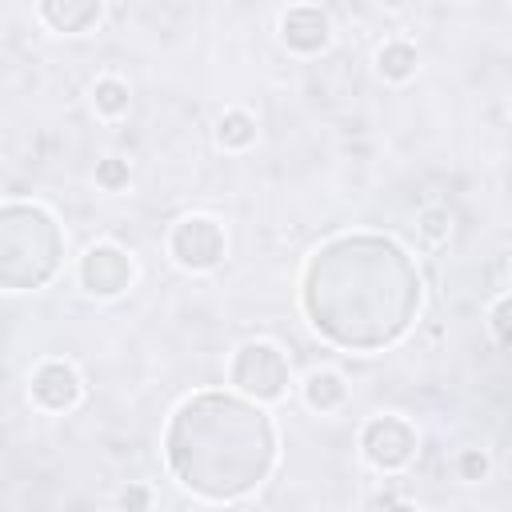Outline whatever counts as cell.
Wrapping results in <instances>:
<instances>
[{"label": "cell", "mask_w": 512, "mask_h": 512, "mask_svg": "<svg viewBox=\"0 0 512 512\" xmlns=\"http://www.w3.org/2000/svg\"><path fill=\"white\" fill-rule=\"evenodd\" d=\"M224 252H228V236H224V224L212 216L192 212L168 228V256L184 272H212L224 264Z\"/></svg>", "instance_id": "cell-5"}, {"label": "cell", "mask_w": 512, "mask_h": 512, "mask_svg": "<svg viewBox=\"0 0 512 512\" xmlns=\"http://www.w3.org/2000/svg\"><path fill=\"white\" fill-rule=\"evenodd\" d=\"M228 384L256 404H276L292 388V364L272 340H248L232 352L228 364Z\"/></svg>", "instance_id": "cell-4"}, {"label": "cell", "mask_w": 512, "mask_h": 512, "mask_svg": "<svg viewBox=\"0 0 512 512\" xmlns=\"http://www.w3.org/2000/svg\"><path fill=\"white\" fill-rule=\"evenodd\" d=\"M28 396L44 412H72L84 396V384L68 360H40L28 376Z\"/></svg>", "instance_id": "cell-8"}, {"label": "cell", "mask_w": 512, "mask_h": 512, "mask_svg": "<svg viewBox=\"0 0 512 512\" xmlns=\"http://www.w3.org/2000/svg\"><path fill=\"white\" fill-rule=\"evenodd\" d=\"M188 512H212V508H188Z\"/></svg>", "instance_id": "cell-21"}, {"label": "cell", "mask_w": 512, "mask_h": 512, "mask_svg": "<svg viewBox=\"0 0 512 512\" xmlns=\"http://www.w3.org/2000/svg\"><path fill=\"white\" fill-rule=\"evenodd\" d=\"M216 144L224 152H248L256 144V120L252 112L244 108H228L220 120H216Z\"/></svg>", "instance_id": "cell-13"}, {"label": "cell", "mask_w": 512, "mask_h": 512, "mask_svg": "<svg viewBox=\"0 0 512 512\" xmlns=\"http://www.w3.org/2000/svg\"><path fill=\"white\" fill-rule=\"evenodd\" d=\"M276 456L272 416L240 392H192L164 428L168 476L212 504L252 496L272 476Z\"/></svg>", "instance_id": "cell-2"}, {"label": "cell", "mask_w": 512, "mask_h": 512, "mask_svg": "<svg viewBox=\"0 0 512 512\" xmlns=\"http://www.w3.org/2000/svg\"><path fill=\"white\" fill-rule=\"evenodd\" d=\"M120 508L124 512H148L152 508V488L148 484H128L120 492Z\"/></svg>", "instance_id": "cell-19"}, {"label": "cell", "mask_w": 512, "mask_h": 512, "mask_svg": "<svg viewBox=\"0 0 512 512\" xmlns=\"http://www.w3.org/2000/svg\"><path fill=\"white\" fill-rule=\"evenodd\" d=\"M132 276H136L132 256H128L120 244H108V240L92 244V248L80 256V264H76L80 288H84L88 296H100V300H112V296L128 292Z\"/></svg>", "instance_id": "cell-7"}, {"label": "cell", "mask_w": 512, "mask_h": 512, "mask_svg": "<svg viewBox=\"0 0 512 512\" xmlns=\"http://www.w3.org/2000/svg\"><path fill=\"white\" fill-rule=\"evenodd\" d=\"M416 64H420V56H416V48H412L408 40H388V44H380V52H376V72H380L384 80H392V84L412 80V76H416Z\"/></svg>", "instance_id": "cell-12"}, {"label": "cell", "mask_w": 512, "mask_h": 512, "mask_svg": "<svg viewBox=\"0 0 512 512\" xmlns=\"http://www.w3.org/2000/svg\"><path fill=\"white\" fill-rule=\"evenodd\" d=\"M36 16H40L52 32L80 36V32H88L92 24H100L104 4H100V0H48V4L36 8Z\"/></svg>", "instance_id": "cell-10"}, {"label": "cell", "mask_w": 512, "mask_h": 512, "mask_svg": "<svg viewBox=\"0 0 512 512\" xmlns=\"http://www.w3.org/2000/svg\"><path fill=\"white\" fill-rule=\"evenodd\" d=\"M64 260V232L44 204L8 200L0 208V284L8 292L44 288Z\"/></svg>", "instance_id": "cell-3"}, {"label": "cell", "mask_w": 512, "mask_h": 512, "mask_svg": "<svg viewBox=\"0 0 512 512\" xmlns=\"http://www.w3.org/2000/svg\"><path fill=\"white\" fill-rule=\"evenodd\" d=\"M416 232H420V240L424 244H444L448 236H452V212L448 208H440V204H428V208H420V216H416Z\"/></svg>", "instance_id": "cell-15"}, {"label": "cell", "mask_w": 512, "mask_h": 512, "mask_svg": "<svg viewBox=\"0 0 512 512\" xmlns=\"http://www.w3.org/2000/svg\"><path fill=\"white\" fill-rule=\"evenodd\" d=\"M128 180H132V172H128V160H124V156H104V160L96 164V184H100L104 192H124Z\"/></svg>", "instance_id": "cell-17"}, {"label": "cell", "mask_w": 512, "mask_h": 512, "mask_svg": "<svg viewBox=\"0 0 512 512\" xmlns=\"http://www.w3.org/2000/svg\"><path fill=\"white\" fill-rule=\"evenodd\" d=\"M384 512H420L416 504H408V500H388L384 504Z\"/></svg>", "instance_id": "cell-20"}, {"label": "cell", "mask_w": 512, "mask_h": 512, "mask_svg": "<svg viewBox=\"0 0 512 512\" xmlns=\"http://www.w3.org/2000/svg\"><path fill=\"white\" fill-rule=\"evenodd\" d=\"M280 44L296 56H316L332 44V16L320 4H292L280 12Z\"/></svg>", "instance_id": "cell-9"}, {"label": "cell", "mask_w": 512, "mask_h": 512, "mask_svg": "<svg viewBox=\"0 0 512 512\" xmlns=\"http://www.w3.org/2000/svg\"><path fill=\"white\" fill-rule=\"evenodd\" d=\"M300 388H304V404L312 412H336L348 400V384H344V376L336 368H312Z\"/></svg>", "instance_id": "cell-11"}, {"label": "cell", "mask_w": 512, "mask_h": 512, "mask_svg": "<svg viewBox=\"0 0 512 512\" xmlns=\"http://www.w3.org/2000/svg\"><path fill=\"white\" fill-rule=\"evenodd\" d=\"M92 108H96V116H104V120H120V116L132 108L128 84H124L120 76H100V80L92 84Z\"/></svg>", "instance_id": "cell-14"}, {"label": "cell", "mask_w": 512, "mask_h": 512, "mask_svg": "<svg viewBox=\"0 0 512 512\" xmlns=\"http://www.w3.org/2000/svg\"><path fill=\"white\" fill-rule=\"evenodd\" d=\"M452 472H456V480H464V484H480V480H488L492 460H488L484 448H460V452L452 456Z\"/></svg>", "instance_id": "cell-16"}, {"label": "cell", "mask_w": 512, "mask_h": 512, "mask_svg": "<svg viewBox=\"0 0 512 512\" xmlns=\"http://www.w3.org/2000/svg\"><path fill=\"white\" fill-rule=\"evenodd\" d=\"M308 324L336 348L380 352L408 336L424 304L416 260L376 232H344L324 240L300 276Z\"/></svg>", "instance_id": "cell-1"}, {"label": "cell", "mask_w": 512, "mask_h": 512, "mask_svg": "<svg viewBox=\"0 0 512 512\" xmlns=\"http://www.w3.org/2000/svg\"><path fill=\"white\" fill-rule=\"evenodd\" d=\"M416 428L404 420V416H372L364 428H360V456L376 468V472H400L416 460Z\"/></svg>", "instance_id": "cell-6"}, {"label": "cell", "mask_w": 512, "mask_h": 512, "mask_svg": "<svg viewBox=\"0 0 512 512\" xmlns=\"http://www.w3.org/2000/svg\"><path fill=\"white\" fill-rule=\"evenodd\" d=\"M488 332H492L504 348H512V296H500V300L488 308Z\"/></svg>", "instance_id": "cell-18"}]
</instances>
